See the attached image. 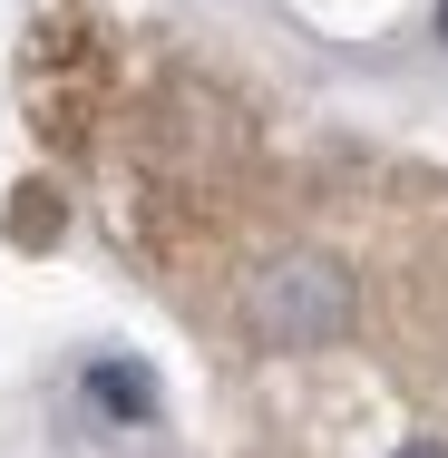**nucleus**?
<instances>
[{
  "label": "nucleus",
  "mask_w": 448,
  "mask_h": 458,
  "mask_svg": "<svg viewBox=\"0 0 448 458\" xmlns=\"http://www.w3.org/2000/svg\"><path fill=\"white\" fill-rule=\"evenodd\" d=\"M89 400H97V410H117V420H147V410H156V390H147V370H137V361H97L89 370Z\"/></svg>",
  "instance_id": "f257e3e1"
},
{
  "label": "nucleus",
  "mask_w": 448,
  "mask_h": 458,
  "mask_svg": "<svg viewBox=\"0 0 448 458\" xmlns=\"http://www.w3.org/2000/svg\"><path fill=\"white\" fill-rule=\"evenodd\" d=\"M400 458H448V449H439V439H419V449H400Z\"/></svg>",
  "instance_id": "f03ea898"
}]
</instances>
